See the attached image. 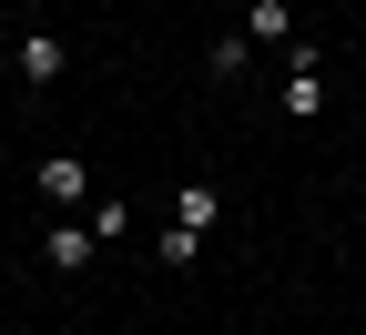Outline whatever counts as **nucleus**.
Instances as JSON below:
<instances>
[{
  "label": "nucleus",
  "instance_id": "1",
  "mask_svg": "<svg viewBox=\"0 0 366 335\" xmlns=\"http://www.w3.org/2000/svg\"><path fill=\"white\" fill-rule=\"evenodd\" d=\"M274 112H285V122H315V112H326V61H315V41H295V51H285Z\"/></svg>",
  "mask_w": 366,
  "mask_h": 335
},
{
  "label": "nucleus",
  "instance_id": "2",
  "mask_svg": "<svg viewBox=\"0 0 366 335\" xmlns=\"http://www.w3.org/2000/svg\"><path fill=\"white\" fill-rule=\"evenodd\" d=\"M11 81H61V31H51V21H31V31L11 41Z\"/></svg>",
  "mask_w": 366,
  "mask_h": 335
},
{
  "label": "nucleus",
  "instance_id": "3",
  "mask_svg": "<svg viewBox=\"0 0 366 335\" xmlns=\"http://www.w3.org/2000/svg\"><path fill=\"white\" fill-rule=\"evenodd\" d=\"M31 183H41V204H51V214L92 204V163H71V153H51V163H31Z\"/></svg>",
  "mask_w": 366,
  "mask_h": 335
},
{
  "label": "nucleus",
  "instance_id": "4",
  "mask_svg": "<svg viewBox=\"0 0 366 335\" xmlns=\"http://www.w3.org/2000/svg\"><path fill=\"white\" fill-rule=\"evenodd\" d=\"M92 254H102V234H92V224H71V214H61L51 234H41V264H51V274H81Z\"/></svg>",
  "mask_w": 366,
  "mask_h": 335
},
{
  "label": "nucleus",
  "instance_id": "5",
  "mask_svg": "<svg viewBox=\"0 0 366 335\" xmlns=\"http://www.w3.org/2000/svg\"><path fill=\"white\" fill-rule=\"evenodd\" d=\"M244 41L254 51H295V11L285 0H244Z\"/></svg>",
  "mask_w": 366,
  "mask_h": 335
},
{
  "label": "nucleus",
  "instance_id": "6",
  "mask_svg": "<svg viewBox=\"0 0 366 335\" xmlns=\"http://www.w3.org/2000/svg\"><path fill=\"white\" fill-rule=\"evenodd\" d=\"M173 224H194V234H214V224H224V183H204V173H194V183H183V194H173Z\"/></svg>",
  "mask_w": 366,
  "mask_h": 335
},
{
  "label": "nucleus",
  "instance_id": "7",
  "mask_svg": "<svg viewBox=\"0 0 366 335\" xmlns=\"http://www.w3.org/2000/svg\"><path fill=\"white\" fill-rule=\"evenodd\" d=\"M204 244H214V234H194V224H163V234H153V264H163V274H183V264H204Z\"/></svg>",
  "mask_w": 366,
  "mask_h": 335
},
{
  "label": "nucleus",
  "instance_id": "8",
  "mask_svg": "<svg viewBox=\"0 0 366 335\" xmlns=\"http://www.w3.org/2000/svg\"><path fill=\"white\" fill-rule=\"evenodd\" d=\"M81 224L102 234V244H122V234H132V204H122V194H92V214H81Z\"/></svg>",
  "mask_w": 366,
  "mask_h": 335
},
{
  "label": "nucleus",
  "instance_id": "9",
  "mask_svg": "<svg viewBox=\"0 0 366 335\" xmlns=\"http://www.w3.org/2000/svg\"><path fill=\"white\" fill-rule=\"evenodd\" d=\"M204 61L234 81V71H254V41H244V31H214V51H204Z\"/></svg>",
  "mask_w": 366,
  "mask_h": 335
},
{
  "label": "nucleus",
  "instance_id": "10",
  "mask_svg": "<svg viewBox=\"0 0 366 335\" xmlns=\"http://www.w3.org/2000/svg\"><path fill=\"white\" fill-rule=\"evenodd\" d=\"M0 81H11V61H0Z\"/></svg>",
  "mask_w": 366,
  "mask_h": 335
}]
</instances>
